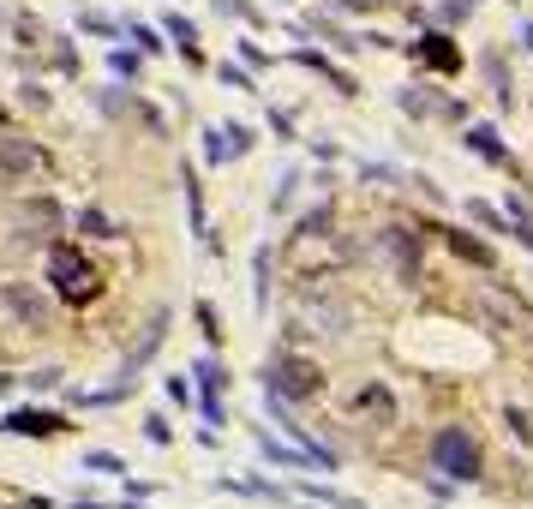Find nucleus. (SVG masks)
<instances>
[{
  "mask_svg": "<svg viewBox=\"0 0 533 509\" xmlns=\"http://www.w3.org/2000/svg\"><path fill=\"white\" fill-rule=\"evenodd\" d=\"M468 300H474V318L486 324V330H498V336H516V342H533V300L522 288H510V282H474L468 288Z\"/></svg>",
  "mask_w": 533,
  "mask_h": 509,
  "instance_id": "f03ea898",
  "label": "nucleus"
},
{
  "mask_svg": "<svg viewBox=\"0 0 533 509\" xmlns=\"http://www.w3.org/2000/svg\"><path fill=\"white\" fill-rule=\"evenodd\" d=\"M360 180H366V186H396L402 174H396L390 162H360Z\"/></svg>",
  "mask_w": 533,
  "mask_h": 509,
  "instance_id": "e433bc0d",
  "label": "nucleus"
},
{
  "mask_svg": "<svg viewBox=\"0 0 533 509\" xmlns=\"http://www.w3.org/2000/svg\"><path fill=\"white\" fill-rule=\"evenodd\" d=\"M270 132H276V138L288 144V138H294V114H282V108H270Z\"/></svg>",
  "mask_w": 533,
  "mask_h": 509,
  "instance_id": "c03bdc74",
  "label": "nucleus"
},
{
  "mask_svg": "<svg viewBox=\"0 0 533 509\" xmlns=\"http://www.w3.org/2000/svg\"><path fill=\"white\" fill-rule=\"evenodd\" d=\"M258 456H264L270 468H288V474H318V462H312L300 444H282V438H270V432H258Z\"/></svg>",
  "mask_w": 533,
  "mask_h": 509,
  "instance_id": "dca6fc26",
  "label": "nucleus"
},
{
  "mask_svg": "<svg viewBox=\"0 0 533 509\" xmlns=\"http://www.w3.org/2000/svg\"><path fill=\"white\" fill-rule=\"evenodd\" d=\"M348 414H354V420H360L366 432H390L402 408H396V390H390L384 378H366V384H360V390L348 396Z\"/></svg>",
  "mask_w": 533,
  "mask_h": 509,
  "instance_id": "0eeeda50",
  "label": "nucleus"
},
{
  "mask_svg": "<svg viewBox=\"0 0 533 509\" xmlns=\"http://www.w3.org/2000/svg\"><path fill=\"white\" fill-rule=\"evenodd\" d=\"M144 438H150L156 450H168V444H174V426H168V414H144Z\"/></svg>",
  "mask_w": 533,
  "mask_h": 509,
  "instance_id": "72a5a7b5",
  "label": "nucleus"
},
{
  "mask_svg": "<svg viewBox=\"0 0 533 509\" xmlns=\"http://www.w3.org/2000/svg\"><path fill=\"white\" fill-rule=\"evenodd\" d=\"M300 324H312L318 336H348L354 330V312L342 300H330V294H306L300 300Z\"/></svg>",
  "mask_w": 533,
  "mask_h": 509,
  "instance_id": "9b49d317",
  "label": "nucleus"
},
{
  "mask_svg": "<svg viewBox=\"0 0 533 509\" xmlns=\"http://www.w3.org/2000/svg\"><path fill=\"white\" fill-rule=\"evenodd\" d=\"M24 384H30L36 396H48V390H60V366H36V372H30Z\"/></svg>",
  "mask_w": 533,
  "mask_h": 509,
  "instance_id": "ea45409f",
  "label": "nucleus"
},
{
  "mask_svg": "<svg viewBox=\"0 0 533 509\" xmlns=\"http://www.w3.org/2000/svg\"><path fill=\"white\" fill-rule=\"evenodd\" d=\"M216 12H222V18H240V24H252V30L264 24V12H258L252 0H216Z\"/></svg>",
  "mask_w": 533,
  "mask_h": 509,
  "instance_id": "2f4dec72",
  "label": "nucleus"
},
{
  "mask_svg": "<svg viewBox=\"0 0 533 509\" xmlns=\"http://www.w3.org/2000/svg\"><path fill=\"white\" fill-rule=\"evenodd\" d=\"M0 306H6L24 330H48V300H42L30 282H6V288H0Z\"/></svg>",
  "mask_w": 533,
  "mask_h": 509,
  "instance_id": "ddd939ff",
  "label": "nucleus"
},
{
  "mask_svg": "<svg viewBox=\"0 0 533 509\" xmlns=\"http://www.w3.org/2000/svg\"><path fill=\"white\" fill-rule=\"evenodd\" d=\"M204 162H210V168L234 162V150H228V126H210V132H204Z\"/></svg>",
  "mask_w": 533,
  "mask_h": 509,
  "instance_id": "7c9ffc66",
  "label": "nucleus"
},
{
  "mask_svg": "<svg viewBox=\"0 0 533 509\" xmlns=\"http://www.w3.org/2000/svg\"><path fill=\"white\" fill-rule=\"evenodd\" d=\"M78 234H90V240H126V228H120L114 216H102L96 204H84V210H78Z\"/></svg>",
  "mask_w": 533,
  "mask_h": 509,
  "instance_id": "393cba45",
  "label": "nucleus"
},
{
  "mask_svg": "<svg viewBox=\"0 0 533 509\" xmlns=\"http://www.w3.org/2000/svg\"><path fill=\"white\" fill-rule=\"evenodd\" d=\"M66 509H126V504H102V498H78V504H66Z\"/></svg>",
  "mask_w": 533,
  "mask_h": 509,
  "instance_id": "09e8293b",
  "label": "nucleus"
},
{
  "mask_svg": "<svg viewBox=\"0 0 533 509\" xmlns=\"http://www.w3.org/2000/svg\"><path fill=\"white\" fill-rule=\"evenodd\" d=\"M54 66H60V72H78V54H72V42H54Z\"/></svg>",
  "mask_w": 533,
  "mask_h": 509,
  "instance_id": "a18cd8bd",
  "label": "nucleus"
},
{
  "mask_svg": "<svg viewBox=\"0 0 533 509\" xmlns=\"http://www.w3.org/2000/svg\"><path fill=\"white\" fill-rule=\"evenodd\" d=\"M126 30L138 36V54H162V48H168V42H162L168 30H150V24H126Z\"/></svg>",
  "mask_w": 533,
  "mask_h": 509,
  "instance_id": "c9c22d12",
  "label": "nucleus"
},
{
  "mask_svg": "<svg viewBox=\"0 0 533 509\" xmlns=\"http://www.w3.org/2000/svg\"><path fill=\"white\" fill-rule=\"evenodd\" d=\"M48 288L60 306H90L102 294V270L78 240H48Z\"/></svg>",
  "mask_w": 533,
  "mask_h": 509,
  "instance_id": "f257e3e1",
  "label": "nucleus"
},
{
  "mask_svg": "<svg viewBox=\"0 0 533 509\" xmlns=\"http://www.w3.org/2000/svg\"><path fill=\"white\" fill-rule=\"evenodd\" d=\"M252 144H258V132H252V126H228V150H234V162H240V156H252Z\"/></svg>",
  "mask_w": 533,
  "mask_h": 509,
  "instance_id": "58836bf2",
  "label": "nucleus"
},
{
  "mask_svg": "<svg viewBox=\"0 0 533 509\" xmlns=\"http://www.w3.org/2000/svg\"><path fill=\"white\" fill-rule=\"evenodd\" d=\"M312 509H330V504H312Z\"/></svg>",
  "mask_w": 533,
  "mask_h": 509,
  "instance_id": "864d4df0",
  "label": "nucleus"
},
{
  "mask_svg": "<svg viewBox=\"0 0 533 509\" xmlns=\"http://www.w3.org/2000/svg\"><path fill=\"white\" fill-rule=\"evenodd\" d=\"M300 186H306V168H300V162H294V168H282V174H276V186H270V210H276V216H282V210H294V204H300Z\"/></svg>",
  "mask_w": 533,
  "mask_h": 509,
  "instance_id": "412c9836",
  "label": "nucleus"
},
{
  "mask_svg": "<svg viewBox=\"0 0 533 509\" xmlns=\"http://www.w3.org/2000/svg\"><path fill=\"white\" fill-rule=\"evenodd\" d=\"M270 420H282V432H288V444H300V450H306V456H312L318 468H336V462H342V456H336L330 444H318V438H312V432H306L300 420H288V402H282V396H270Z\"/></svg>",
  "mask_w": 533,
  "mask_h": 509,
  "instance_id": "4468645a",
  "label": "nucleus"
},
{
  "mask_svg": "<svg viewBox=\"0 0 533 509\" xmlns=\"http://www.w3.org/2000/svg\"><path fill=\"white\" fill-rule=\"evenodd\" d=\"M438 234L450 240V252H456V258H468V264L492 270V246H486V240H474V234H462V228H438Z\"/></svg>",
  "mask_w": 533,
  "mask_h": 509,
  "instance_id": "5701e85b",
  "label": "nucleus"
},
{
  "mask_svg": "<svg viewBox=\"0 0 533 509\" xmlns=\"http://www.w3.org/2000/svg\"><path fill=\"white\" fill-rule=\"evenodd\" d=\"M264 390L282 396V402H318L324 396V366L306 360V354H276L264 366Z\"/></svg>",
  "mask_w": 533,
  "mask_h": 509,
  "instance_id": "39448f33",
  "label": "nucleus"
},
{
  "mask_svg": "<svg viewBox=\"0 0 533 509\" xmlns=\"http://www.w3.org/2000/svg\"><path fill=\"white\" fill-rule=\"evenodd\" d=\"M522 48H528V54H533V18H528V24H522Z\"/></svg>",
  "mask_w": 533,
  "mask_h": 509,
  "instance_id": "8fccbe9b",
  "label": "nucleus"
},
{
  "mask_svg": "<svg viewBox=\"0 0 533 509\" xmlns=\"http://www.w3.org/2000/svg\"><path fill=\"white\" fill-rule=\"evenodd\" d=\"M408 54H414L426 72H438V78H456V72H462V48H456L444 30H426L420 42H408Z\"/></svg>",
  "mask_w": 533,
  "mask_h": 509,
  "instance_id": "9d476101",
  "label": "nucleus"
},
{
  "mask_svg": "<svg viewBox=\"0 0 533 509\" xmlns=\"http://www.w3.org/2000/svg\"><path fill=\"white\" fill-rule=\"evenodd\" d=\"M216 78H222L228 90H246V96H264V90H258V78H252V66H234V60H222V66H216Z\"/></svg>",
  "mask_w": 533,
  "mask_h": 509,
  "instance_id": "c756f323",
  "label": "nucleus"
},
{
  "mask_svg": "<svg viewBox=\"0 0 533 509\" xmlns=\"http://www.w3.org/2000/svg\"><path fill=\"white\" fill-rule=\"evenodd\" d=\"M336 12H378V0H330Z\"/></svg>",
  "mask_w": 533,
  "mask_h": 509,
  "instance_id": "de8ad7c7",
  "label": "nucleus"
},
{
  "mask_svg": "<svg viewBox=\"0 0 533 509\" xmlns=\"http://www.w3.org/2000/svg\"><path fill=\"white\" fill-rule=\"evenodd\" d=\"M0 504H6V486H0Z\"/></svg>",
  "mask_w": 533,
  "mask_h": 509,
  "instance_id": "603ef678",
  "label": "nucleus"
},
{
  "mask_svg": "<svg viewBox=\"0 0 533 509\" xmlns=\"http://www.w3.org/2000/svg\"><path fill=\"white\" fill-rule=\"evenodd\" d=\"M402 108L414 114V120H462V102H450V96H420V84H408L402 90Z\"/></svg>",
  "mask_w": 533,
  "mask_h": 509,
  "instance_id": "a211bd4d",
  "label": "nucleus"
},
{
  "mask_svg": "<svg viewBox=\"0 0 533 509\" xmlns=\"http://www.w3.org/2000/svg\"><path fill=\"white\" fill-rule=\"evenodd\" d=\"M234 48H240V60H246V66H252V72H264V66H270V54H264V48H258V42H252V36H240V42H234Z\"/></svg>",
  "mask_w": 533,
  "mask_h": 509,
  "instance_id": "a19ab883",
  "label": "nucleus"
},
{
  "mask_svg": "<svg viewBox=\"0 0 533 509\" xmlns=\"http://www.w3.org/2000/svg\"><path fill=\"white\" fill-rule=\"evenodd\" d=\"M270 270H276V246H258L252 252V306L258 312H270V282H276Z\"/></svg>",
  "mask_w": 533,
  "mask_h": 509,
  "instance_id": "aec40b11",
  "label": "nucleus"
},
{
  "mask_svg": "<svg viewBox=\"0 0 533 509\" xmlns=\"http://www.w3.org/2000/svg\"><path fill=\"white\" fill-rule=\"evenodd\" d=\"M426 462H432L438 480H450V486H474L480 468H486V450H480L474 426H438L432 444H426Z\"/></svg>",
  "mask_w": 533,
  "mask_h": 509,
  "instance_id": "7ed1b4c3",
  "label": "nucleus"
},
{
  "mask_svg": "<svg viewBox=\"0 0 533 509\" xmlns=\"http://www.w3.org/2000/svg\"><path fill=\"white\" fill-rule=\"evenodd\" d=\"M294 66H306V72H318V78H330L342 96H360V78L354 72H342L330 54H318V48H294Z\"/></svg>",
  "mask_w": 533,
  "mask_h": 509,
  "instance_id": "f3484780",
  "label": "nucleus"
},
{
  "mask_svg": "<svg viewBox=\"0 0 533 509\" xmlns=\"http://www.w3.org/2000/svg\"><path fill=\"white\" fill-rule=\"evenodd\" d=\"M504 426H510V438H528L533 444V420L522 414V408H504Z\"/></svg>",
  "mask_w": 533,
  "mask_h": 509,
  "instance_id": "37998d69",
  "label": "nucleus"
},
{
  "mask_svg": "<svg viewBox=\"0 0 533 509\" xmlns=\"http://www.w3.org/2000/svg\"><path fill=\"white\" fill-rule=\"evenodd\" d=\"M474 6H480V0H444V6H438V24H462Z\"/></svg>",
  "mask_w": 533,
  "mask_h": 509,
  "instance_id": "79ce46f5",
  "label": "nucleus"
},
{
  "mask_svg": "<svg viewBox=\"0 0 533 509\" xmlns=\"http://www.w3.org/2000/svg\"><path fill=\"white\" fill-rule=\"evenodd\" d=\"M372 246H378V258L396 270L402 288H414V282L426 276V234H420V228H408V222H384V228L372 234Z\"/></svg>",
  "mask_w": 533,
  "mask_h": 509,
  "instance_id": "20e7f679",
  "label": "nucleus"
},
{
  "mask_svg": "<svg viewBox=\"0 0 533 509\" xmlns=\"http://www.w3.org/2000/svg\"><path fill=\"white\" fill-rule=\"evenodd\" d=\"M18 90H24V108H48V90L42 84H18Z\"/></svg>",
  "mask_w": 533,
  "mask_h": 509,
  "instance_id": "49530a36",
  "label": "nucleus"
},
{
  "mask_svg": "<svg viewBox=\"0 0 533 509\" xmlns=\"http://www.w3.org/2000/svg\"><path fill=\"white\" fill-rule=\"evenodd\" d=\"M168 324H174V312H168V306H156V312H150V324H144V336H138V348L120 360V384H126V390H132V384H138V372H144V366L162 354V342H168Z\"/></svg>",
  "mask_w": 533,
  "mask_h": 509,
  "instance_id": "1a4fd4ad",
  "label": "nucleus"
},
{
  "mask_svg": "<svg viewBox=\"0 0 533 509\" xmlns=\"http://www.w3.org/2000/svg\"><path fill=\"white\" fill-rule=\"evenodd\" d=\"M192 384H198V414H204V426H222V420H228L222 396H228L234 372H228L216 354H198V360H192Z\"/></svg>",
  "mask_w": 533,
  "mask_h": 509,
  "instance_id": "423d86ee",
  "label": "nucleus"
},
{
  "mask_svg": "<svg viewBox=\"0 0 533 509\" xmlns=\"http://www.w3.org/2000/svg\"><path fill=\"white\" fill-rule=\"evenodd\" d=\"M168 402H174V408H192V402H198V384H192V372H186V378H168Z\"/></svg>",
  "mask_w": 533,
  "mask_h": 509,
  "instance_id": "4c0bfd02",
  "label": "nucleus"
},
{
  "mask_svg": "<svg viewBox=\"0 0 533 509\" xmlns=\"http://www.w3.org/2000/svg\"><path fill=\"white\" fill-rule=\"evenodd\" d=\"M84 474H126V462H120L114 450H90V456H84Z\"/></svg>",
  "mask_w": 533,
  "mask_h": 509,
  "instance_id": "f704fd0d",
  "label": "nucleus"
},
{
  "mask_svg": "<svg viewBox=\"0 0 533 509\" xmlns=\"http://www.w3.org/2000/svg\"><path fill=\"white\" fill-rule=\"evenodd\" d=\"M162 30H168V42L186 54V66H210V60H204V48H198V24H192L186 12H168V18H162Z\"/></svg>",
  "mask_w": 533,
  "mask_h": 509,
  "instance_id": "6ab92c4d",
  "label": "nucleus"
},
{
  "mask_svg": "<svg viewBox=\"0 0 533 509\" xmlns=\"http://www.w3.org/2000/svg\"><path fill=\"white\" fill-rule=\"evenodd\" d=\"M0 174L6 180H30V174H48V150L12 126H0Z\"/></svg>",
  "mask_w": 533,
  "mask_h": 509,
  "instance_id": "6e6552de",
  "label": "nucleus"
},
{
  "mask_svg": "<svg viewBox=\"0 0 533 509\" xmlns=\"http://www.w3.org/2000/svg\"><path fill=\"white\" fill-rule=\"evenodd\" d=\"M108 72H114L120 84H132V78L144 72V54H132V48H120V42H114V48H108Z\"/></svg>",
  "mask_w": 533,
  "mask_h": 509,
  "instance_id": "cd10ccee",
  "label": "nucleus"
},
{
  "mask_svg": "<svg viewBox=\"0 0 533 509\" xmlns=\"http://www.w3.org/2000/svg\"><path fill=\"white\" fill-rule=\"evenodd\" d=\"M0 396H12V372H0Z\"/></svg>",
  "mask_w": 533,
  "mask_h": 509,
  "instance_id": "3c124183",
  "label": "nucleus"
},
{
  "mask_svg": "<svg viewBox=\"0 0 533 509\" xmlns=\"http://www.w3.org/2000/svg\"><path fill=\"white\" fill-rule=\"evenodd\" d=\"M186 204H192V234L210 246V216H204V186H198V174H186Z\"/></svg>",
  "mask_w": 533,
  "mask_h": 509,
  "instance_id": "c85d7f7f",
  "label": "nucleus"
},
{
  "mask_svg": "<svg viewBox=\"0 0 533 509\" xmlns=\"http://www.w3.org/2000/svg\"><path fill=\"white\" fill-rule=\"evenodd\" d=\"M480 66H486V78H492V96H498V108H516V84H510V66H504V54L492 48Z\"/></svg>",
  "mask_w": 533,
  "mask_h": 509,
  "instance_id": "b1692460",
  "label": "nucleus"
},
{
  "mask_svg": "<svg viewBox=\"0 0 533 509\" xmlns=\"http://www.w3.org/2000/svg\"><path fill=\"white\" fill-rule=\"evenodd\" d=\"M468 216H474L480 228H492V234H510V228H516L510 210H498V204H486V198H468Z\"/></svg>",
  "mask_w": 533,
  "mask_h": 509,
  "instance_id": "a878e982",
  "label": "nucleus"
},
{
  "mask_svg": "<svg viewBox=\"0 0 533 509\" xmlns=\"http://www.w3.org/2000/svg\"><path fill=\"white\" fill-rule=\"evenodd\" d=\"M192 318H198V330H204L210 342H222V318H216V306H210V300H192Z\"/></svg>",
  "mask_w": 533,
  "mask_h": 509,
  "instance_id": "473e14b6",
  "label": "nucleus"
},
{
  "mask_svg": "<svg viewBox=\"0 0 533 509\" xmlns=\"http://www.w3.org/2000/svg\"><path fill=\"white\" fill-rule=\"evenodd\" d=\"M318 234H336V204H312V210L294 222L288 240H318Z\"/></svg>",
  "mask_w": 533,
  "mask_h": 509,
  "instance_id": "4be33fe9",
  "label": "nucleus"
},
{
  "mask_svg": "<svg viewBox=\"0 0 533 509\" xmlns=\"http://www.w3.org/2000/svg\"><path fill=\"white\" fill-rule=\"evenodd\" d=\"M0 432H6V438H60V432H72V426H66V414H54V408H12V414L0 420Z\"/></svg>",
  "mask_w": 533,
  "mask_h": 509,
  "instance_id": "f8f14e48",
  "label": "nucleus"
},
{
  "mask_svg": "<svg viewBox=\"0 0 533 509\" xmlns=\"http://www.w3.org/2000/svg\"><path fill=\"white\" fill-rule=\"evenodd\" d=\"M462 144H468V156H480V162H492V168H516L510 150H504V132L486 126V120H474V126L462 132Z\"/></svg>",
  "mask_w": 533,
  "mask_h": 509,
  "instance_id": "2eb2a0df",
  "label": "nucleus"
},
{
  "mask_svg": "<svg viewBox=\"0 0 533 509\" xmlns=\"http://www.w3.org/2000/svg\"><path fill=\"white\" fill-rule=\"evenodd\" d=\"M78 30H84V36H102V42H114L126 24H120V18H108V12H90V6H84V12H78Z\"/></svg>",
  "mask_w": 533,
  "mask_h": 509,
  "instance_id": "bb28decb",
  "label": "nucleus"
}]
</instances>
